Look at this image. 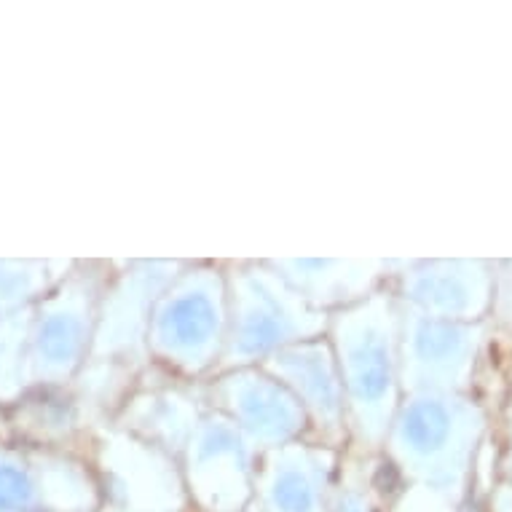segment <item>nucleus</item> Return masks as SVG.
Here are the masks:
<instances>
[{
	"label": "nucleus",
	"instance_id": "nucleus-1",
	"mask_svg": "<svg viewBox=\"0 0 512 512\" xmlns=\"http://www.w3.org/2000/svg\"><path fill=\"white\" fill-rule=\"evenodd\" d=\"M220 333V295L196 279L169 295L156 314V344L185 365H202Z\"/></svg>",
	"mask_w": 512,
	"mask_h": 512
},
{
	"label": "nucleus",
	"instance_id": "nucleus-2",
	"mask_svg": "<svg viewBox=\"0 0 512 512\" xmlns=\"http://www.w3.org/2000/svg\"><path fill=\"white\" fill-rule=\"evenodd\" d=\"M194 486L210 512H239L250 499V464L228 424H210L196 445Z\"/></svg>",
	"mask_w": 512,
	"mask_h": 512
},
{
	"label": "nucleus",
	"instance_id": "nucleus-3",
	"mask_svg": "<svg viewBox=\"0 0 512 512\" xmlns=\"http://www.w3.org/2000/svg\"><path fill=\"white\" fill-rule=\"evenodd\" d=\"M336 488L330 467L309 451H285L258 480L261 512H330Z\"/></svg>",
	"mask_w": 512,
	"mask_h": 512
},
{
	"label": "nucleus",
	"instance_id": "nucleus-4",
	"mask_svg": "<svg viewBox=\"0 0 512 512\" xmlns=\"http://www.w3.org/2000/svg\"><path fill=\"white\" fill-rule=\"evenodd\" d=\"M234 413L258 440L279 443L293 437L303 427V408L279 387L277 381L258 376L231 378Z\"/></svg>",
	"mask_w": 512,
	"mask_h": 512
},
{
	"label": "nucleus",
	"instance_id": "nucleus-5",
	"mask_svg": "<svg viewBox=\"0 0 512 512\" xmlns=\"http://www.w3.org/2000/svg\"><path fill=\"white\" fill-rule=\"evenodd\" d=\"M298 330L301 325L295 322L293 311L287 309V298H279L269 285L250 279L236 314L234 354L255 357L269 352Z\"/></svg>",
	"mask_w": 512,
	"mask_h": 512
},
{
	"label": "nucleus",
	"instance_id": "nucleus-6",
	"mask_svg": "<svg viewBox=\"0 0 512 512\" xmlns=\"http://www.w3.org/2000/svg\"><path fill=\"white\" fill-rule=\"evenodd\" d=\"M279 376L285 378L290 387L298 389V395L306 400L311 411L317 413L319 421L328 427H338L341 421V381L330 362L328 352L322 346H298L293 352L277 354Z\"/></svg>",
	"mask_w": 512,
	"mask_h": 512
},
{
	"label": "nucleus",
	"instance_id": "nucleus-7",
	"mask_svg": "<svg viewBox=\"0 0 512 512\" xmlns=\"http://www.w3.org/2000/svg\"><path fill=\"white\" fill-rule=\"evenodd\" d=\"M344 376L354 408L373 411L389 395V354L384 336L370 325H354L344 341Z\"/></svg>",
	"mask_w": 512,
	"mask_h": 512
},
{
	"label": "nucleus",
	"instance_id": "nucleus-8",
	"mask_svg": "<svg viewBox=\"0 0 512 512\" xmlns=\"http://www.w3.org/2000/svg\"><path fill=\"white\" fill-rule=\"evenodd\" d=\"M41 362L51 368H68L84 349V319L73 309L54 311L43 319L35 338Z\"/></svg>",
	"mask_w": 512,
	"mask_h": 512
}]
</instances>
